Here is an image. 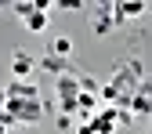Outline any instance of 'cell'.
I'll return each instance as SVG.
<instances>
[{
	"label": "cell",
	"mask_w": 152,
	"mask_h": 134,
	"mask_svg": "<svg viewBox=\"0 0 152 134\" xmlns=\"http://www.w3.org/2000/svg\"><path fill=\"white\" fill-rule=\"evenodd\" d=\"M47 22H51L47 11H44V7H36V11L26 18V29H29V33H44V29H47Z\"/></svg>",
	"instance_id": "3957f363"
},
{
	"label": "cell",
	"mask_w": 152,
	"mask_h": 134,
	"mask_svg": "<svg viewBox=\"0 0 152 134\" xmlns=\"http://www.w3.org/2000/svg\"><path fill=\"white\" fill-rule=\"evenodd\" d=\"M134 105H138V112H152V102L148 98H134Z\"/></svg>",
	"instance_id": "8992f818"
},
{
	"label": "cell",
	"mask_w": 152,
	"mask_h": 134,
	"mask_svg": "<svg viewBox=\"0 0 152 134\" xmlns=\"http://www.w3.org/2000/svg\"><path fill=\"white\" fill-rule=\"evenodd\" d=\"M51 54H54V58H69V54H72V40H69V36H58V40L51 44Z\"/></svg>",
	"instance_id": "277c9868"
},
{
	"label": "cell",
	"mask_w": 152,
	"mask_h": 134,
	"mask_svg": "<svg viewBox=\"0 0 152 134\" xmlns=\"http://www.w3.org/2000/svg\"><path fill=\"white\" fill-rule=\"evenodd\" d=\"M11 72L18 76V80H26V76L33 72V58H29V54H22V51H18L15 58H11Z\"/></svg>",
	"instance_id": "7a4b0ae2"
},
{
	"label": "cell",
	"mask_w": 152,
	"mask_h": 134,
	"mask_svg": "<svg viewBox=\"0 0 152 134\" xmlns=\"http://www.w3.org/2000/svg\"><path fill=\"white\" fill-rule=\"evenodd\" d=\"M36 11V4H33V0H18V4H15V15H22V18H29Z\"/></svg>",
	"instance_id": "5b68a950"
},
{
	"label": "cell",
	"mask_w": 152,
	"mask_h": 134,
	"mask_svg": "<svg viewBox=\"0 0 152 134\" xmlns=\"http://www.w3.org/2000/svg\"><path fill=\"white\" fill-rule=\"evenodd\" d=\"M91 127H94V134H116L120 112H116V109H102L98 116H91Z\"/></svg>",
	"instance_id": "6da1fadb"
},
{
	"label": "cell",
	"mask_w": 152,
	"mask_h": 134,
	"mask_svg": "<svg viewBox=\"0 0 152 134\" xmlns=\"http://www.w3.org/2000/svg\"><path fill=\"white\" fill-rule=\"evenodd\" d=\"M76 134H94V127H91V123H80V127H76Z\"/></svg>",
	"instance_id": "52a82bcc"
},
{
	"label": "cell",
	"mask_w": 152,
	"mask_h": 134,
	"mask_svg": "<svg viewBox=\"0 0 152 134\" xmlns=\"http://www.w3.org/2000/svg\"><path fill=\"white\" fill-rule=\"evenodd\" d=\"M0 134H7V123H4V120H0Z\"/></svg>",
	"instance_id": "ba28073f"
}]
</instances>
